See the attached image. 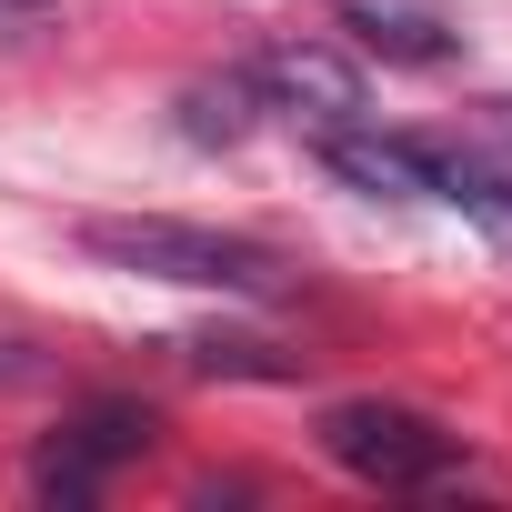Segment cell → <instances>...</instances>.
I'll use <instances>...</instances> for the list:
<instances>
[{
  "instance_id": "cell-1",
  "label": "cell",
  "mask_w": 512,
  "mask_h": 512,
  "mask_svg": "<svg viewBox=\"0 0 512 512\" xmlns=\"http://www.w3.org/2000/svg\"><path fill=\"white\" fill-rule=\"evenodd\" d=\"M81 251L111 272H141V282H181V292H231V302H272L292 272L272 241H241V231H211V221H81Z\"/></svg>"
},
{
  "instance_id": "cell-8",
  "label": "cell",
  "mask_w": 512,
  "mask_h": 512,
  "mask_svg": "<svg viewBox=\"0 0 512 512\" xmlns=\"http://www.w3.org/2000/svg\"><path fill=\"white\" fill-rule=\"evenodd\" d=\"M191 372H231V382H292L302 362H292V352H272V342H221V332H201V342H191Z\"/></svg>"
},
{
  "instance_id": "cell-3",
  "label": "cell",
  "mask_w": 512,
  "mask_h": 512,
  "mask_svg": "<svg viewBox=\"0 0 512 512\" xmlns=\"http://www.w3.org/2000/svg\"><path fill=\"white\" fill-rule=\"evenodd\" d=\"M151 432H161V422H151L141 402H81V412L41 442L31 492H41V502H61V512H81V502H91L121 462H141V452H151Z\"/></svg>"
},
{
  "instance_id": "cell-2",
  "label": "cell",
  "mask_w": 512,
  "mask_h": 512,
  "mask_svg": "<svg viewBox=\"0 0 512 512\" xmlns=\"http://www.w3.org/2000/svg\"><path fill=\"white\" fill-rule=\"evenodd\" d=\"M322 452L352 482H382V492H432V482L462 472V432H442L412 402H332L322 412Z\"/></svg>"
},
{
  "instance_id": "cell-7",
  "label": "cell",
  "mask_w": 512,
  "mask_h": 512,
  "mask_svg": "<svg viewBox=\"0 0 512 512\" xmlns=\"http://www.w3.org/2000/svg\"><path fill=\"white\" fill-rule=\"evenodd\" d=\"M251 121H262V91H251V71H221V81H191L181 91V131L211 151V141H241Z\"/></svg>"
},
{
  "instance_id": "cell-6",
  "label": "cell",
  "mask_w": 512,
  "mask_h": 512,
  "mask_svg": "<svg viewBox=\"0 0 512 512\" xmlns=\"http://www.w3.org/2000/svg\"><path fill=\"white\" fill-rule=\"evenodd\" d=\"M342 21L362 31V51L382 61H452V31L432 11H382V0H342Z\"/></svg>"
},
{
  "instance_id": "cell-5",
  "label": "cell",
  "mask_w": 512,
  "mask_h": 512,
  "mask_svg": "<svg viewBox=\"0 0 512 512\" xmlns=\"http://www.w3.org/2000/svg\"><path fill=\"white\" fill-rule=\"evenodd\" d=\"M322 161L372 191V201H432V171H422V131H372V121H342L322 131Z\"/></svg>"
},
{
  "instance_id": "cell-4",
  "label": "cell",
  "mask_w": 512,
  "mask_h": 512,
  "mask_svg": "<svg viewBox=\"0 0 512 512\" xmlns=\"http://www.w3.org/2000/svg\"><path fill=\"white\" fill-rule=\"evenodd\" d=\"M251 91H262V111H292V121H312V131H342V121L372 111L362 71H352L342 51H322V41H272L262 61H251Z\"/></svg>"
}]
</instances>
